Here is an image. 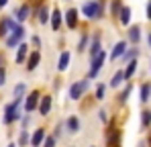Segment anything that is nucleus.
I'll use <instances>...</instances> for the list:
<instances>
[{
  "mask_svg": "<svg viewBox=\"0 0 151 147\" xmlns=\"http://www.w3.org/2000/svg\"><path fill=\"white\" fill-rule=\"evenodd\" d=\"M21 102H23V98H14L12 104H6V108H4V122H6V125L19 121V119L23 117V115H21Z\"/></svg>",
  "mask_w": 151,
  "mask_h": 147,
  "instance_id": "nucleus-1",
  "label": "nucleus"
},
{
  "mask_svg": "<svg viewBox=\"0 0 151 147\" xmlns=\"http://www.w3.org/2000/svg\"><path fill=\"white\" fill-rule=\"evenodd\" d=\"M82 12H84V17L86 19H98L102 14V2H86L84 6H82Z\"/></svg>",
  "mask_w": 151,
  "mask_h": 147,
  "instance_id": "nucleus-2",
  "label": "nucleus"
},
{
  "mask_svg": "<svg viewBox=\"0 0 151 147\" xmlns=\"http://www.w3.org/2000/svg\"><path fill=\"white\" fill-rule=\"evenodd\" d=\"M23 37H25V29H23L21 24H17V27L12 29V35H10V37H6V45H8V47H17V45H19V41H21Z\"/></svg>",
  "mask_w": 151,
  "mask_h": 147,
  "instance_id": "nucleus-3",
  "label": "nucleus"
},
{
  "mask_svg": "<svg viewBox=\"0 0 151 147\" xmlns=\"http://www.w3.org/2000/svg\"><path fill=\"white\" fill-rule=\"evenodd\" d=\"M86 88H88V80H78L74 86L70 88V98L72 100H78V98L86 92Z\"/></svg>",
  "mask_w": 151,
  "mask_h": 147,
  "instance_id": "nucleus-4",
  "label": "nucleus"
},
{
  "mask_svg": "<svg viewBox=\"0 0 151 147\" xmlns=\"http://www.w3.org/2000/svg\"><path fill=\"white\" fill-rule=\"evenodd\" d=\"M104 59H106V53L100 51L96 57H92V68H90V78H94L96 74L102 70V66H104Z\"/></svg>",
  "mask_w": 151,
  "mask_h": 147,
  "instance_id": "nucleus-5",
  "label": "nucleus"
},
{
  "mask_svg": "<svg viewBox=\"0 0 151 147\" xmlns=\"http://www.w3.org/2000/svg\"><path fill=\"white\" fill-rule=\"evenodd\" d=\"M37 106H39V92L35 90V92H31V94L27 96V100H25V110H27V112H33Z\"/></svg>",
  "mask_w": 151,
  "mask_h": 147,
  "instance_id": "nucleus-6",
  "label": "nucleus"
},
{
  "mask_svg": "<svg viewBox=\"0 0 151 147\" xmlns=\"http://www.w3.org/2000/svg\"><path fill=\"white\" fill-rule=\"evenodd\" d=\"M43 139H45V131H43V129H37V131L29 137V143H31V147H39L43 143Z\"/></svg>",
  "mask_w": 151,
  "mask_h": 147,
  "instance_id": "nucleus-7",
  "label": "nucleus"
},
{
  "mask_svg": "<svg viewBox=\"0 0 151 147\" xmlns=\"http://www.w3.org/2000/svg\"><path fill=\"white\" fill-rule=\"evenodd\" d=\"M125 51H127V43H125V41H119V43L114 45V49H112V53H110V59H112V61H116L119 57H123V55H125Z\"/></svg>",
  "mask_w": 151,
  "mask_h": 147,
  "instance_id": "nucleus-8",
  "label": "nucleus"
},
{
  "mask_svg": "<svg viewBox=\"0 0 151 147\" xmlns=\"http://www.w3.org/2000/svg\"><path fill=\"white\" fill-rule=\"evenodd\" d=\"M70 61H72V55H70V51H63V53L59 55V63H57V70H59V72H65V70L70 68Z\"/></svg>",
  "mask_w": 151,
  "mask_h": 147,
  "instance_id": "nucleus-9",
  "label": "nucleus"
},
{
  "mask_svg": "<svg viewBox=\"0 0 151 147\" xmlns=\"http://www.w3.org/2000/svg\"><path fill=\"white\" fill-rule=\"evenodd\" d=\"M49 108H51V96H41V102H39V112L45 117V115H49Z\"/></svg>",
  "mask_w": 151,
  "mask_h": 147,
  "instance_id": "nucleus-10",
  "label": "nucleus"
},
{
  "mask_svg": "<svg viewBox=\"0 0 151 147\" xmlns=\"http://www.w3.org/2000/svg\"><path fill=\"white\" fill-rule=\"evenodd\" d=\"M29 12H31V10H29V6H27V4H23V6H19V8L14 10V17H17V19H19L21 23H23V21H27Z\"/></svg>",
  "mask_w": 151,
  "mask_h": 147,
  "instance_id": "nucleus-11",
  "label": "nucleus"
},
{
  "mask_svg": "<svg viewBox=\"0 0 151 147\" xmlns=\"http://www.w3.org/2000/svg\"><path fill=\"white\" fill-rule=\"evenodd\" d=\"M141 39V29L137 27V24H133L131 29H129V41H133V43H137Z\"/></svg>",
  "mask_w": 151,
  "mask_h": 147,
  "instance_id": "nucleus-12",
  "label": "nucleus"
},
{
  "mask_svg": "<svg viewBox=\"0 0 151 147\" xmlns=\"http://www.w3.org/2000/svg\"><path fill=\"white\" fill-rule=\"evenodd\" d=\"M39 59H41V55H39V51H35V53H31V57H29V66H27V70L29 72H33L35 68H37V63H39Z\"/></svg>",
  "mask_w": 151,
  "mask_h": 147,
  "instance_id": "nucleus-13",
  "label": "nucleus"
},
{
  "mask_svg": "<svg viewBox=\"0 0 151 147\" xmlns=\"http://www.w3.org/2000/svg\"><path fill=\"white\" fill-rule=\"evenodd\" d=\"M123 80H125V74H123V70H119V72L110 78V86H112V88H116V86H121V84H123Z\"/></svg>",
  "mask_w": 151,
  "mask_h": 147,
  "instance_id": "nucleus-14",
  "label": "nucleus"
},
{
  "mask_svg": "<svg viewBox=\"0 0 151 147\" xmlns=\"http://www.w3.org/2000/svg\"><path fill=\"white\" fill-rule=\"evenodd\" d=\"M119 17H121V23L123 24H129L131 23V8L129 6H123L121 12H119Z\"/></svg>",
  "mask_w": 151,
  "mask_h": 147,
  "instance_id": "nucleus-15",
  "label": "nucleus"
},
{
  "mask_svg": "<svg viewBox=\"0 0 151 147\" xmlns=\"http://www.w3.org/2000/svg\"><path fill=\"white\" fill-rule=\"evenodd\" d=\"M76 17H78V12H76L74 8H70V10H68V14H65V23H68V27H72V29L76 27V23H78V19H76Z\"/></svg>",
  "mask_w": 151,
  "mask_h": 147,
  "instance_id": "nucleus-16",
  "label": "nucleus"
},
{
  "mask_svg": "<svg viewBox=\"0 0 151 147\" xmlns=\"http://www.w3.org/2000/svg\"><path fill=\"white\" fill-rule=\"evenodd\" d=\"M59 24H61V12H59V8H53V17H51V27L57 31L59 29Z\"/></svg>",
  "mask_w": 151,
  "mask_h": 147,
  "instance_id": "nucleus-17",
  "label": "nucleus"
},
{
  "mask_svg": "<svg viewBox=\"0 0 151 147\" xmlns=\"http://www.w3.org/2000/svg\"><path fill=\"white\" fill-rule=\"evenodd\" d=\"M135 72H137V61H135V59H131V61L127 63V70L123 72V74H125V80H129Z\"/></svg>",
  "mask_w": 151,
  "mask_h": 147,
  "instance_id": "nucleus-18",
  "label": "nucleus"
},
{
  "mask_svg": "<svg viewBox=\"0 0 151 147\" xmlns=\"http://www.w3.org/2000/svg\"><path fill=\"white\" fill-rule=\"evenodd\" d=\"M27 51H29V47H27L25 43H21V45H19V51H17V63L25 61V57H27Z\"/></svg>",
  "mask_w": 151,
  "mask_h": 147,
  "instance_id": "nucleus-19",
  "label": "nucleus"
},
{
  "mask_svg": "<svg viewBox=\"0 0 151 147\" xmlns=\"http://www.w3.org/2000/svg\"><path fill=\"white\" fill-rule=\"evenodd\" d=\"M100 37H94V41H92V47H90V55L92 57H96L98 53H100Z\"/></svg>",
  "mask_w": 151,
  "mask_h": 147,
  "instance_id": "nucleus-20",
  "label": "nucleus"
},
{
  "mask_svg": "<svg viewBox=\"0 0 151 147\" xmlns=\"http://www.w3.org/2000/svg\"><path fill=\"white\" fill-rule=\"evenodd\" d=\"M68 129H70V133H78V129H80L78 117H70V119H68Z\"/></svg>",
  "mask_w": 151,
  "mask_h": 147,
  "instance_id": "nucleus-21",
  "label": "nucleus"
},
{
  "mask_svg": "<svg viewBox=\"0 0 151 147\" xmlns=\"http://www.w3.org/2000/svg\"><path fill=\"white\" fill-rule=\"evenodd\" d=\"M49 21V10H47V6H43L41 10H39V23H47Z\"/></svg>",
  "mask_w": 151,
  "mask_h": 147,
  "instance_id": "nucleus-22",
  "label": "nucleus"
},
{
  "mask_svg": "<svg viewBox=\"0 0 151 147\" xmlns=\"http://www.w3.org/2000/svg\"><path fill=\"white\" fill-rule=\"evenodd\" d=\"M149 94H151V86L145 84V86L141 88V102H147V100H149Z\"/></svg>",
  "mask_w": 151,
  "mask_h": 147,
  "instance_id": "nucleus-23",
  "label": "nucleus"
},
{
  "mask_svg": "<svg viewBox=\"0 0 151 147\" xmlns=\"http://www.w3.org/2000/svg\"><path fill=\"white\" fill-rule=\"evenodd\" d=\"M141 121H143V127L151 125V110H143L141 112Z\"/></svg>",
  "mask_w": 151,
  "mask_h": 147,
  "instance_id": "nucleus-24",
  "label": "nucleus"
},
{
  "mask_svg": "<svg viewBox=\"0 0 151 147\" xmlns=\"http://www.w3.org/2000/svg\"><path fill=\"white\" fill-rule=\"evenodd\" d=\"M121 8H123L121 0H112V6H110V10H112V14H114V17H116V14L121 12Z\"/></svg>",
  "mask_w": 151,
  "mask_h": 147,
  "instance_id": "nucleus-25",
  "label": "nucleus"
},
{
  "mask_svg": "<svg viewBox=\"0 0 151 147\" xmlns=\"http://www.w3.org/2000/svg\"><path fill=\"white\" fill-rule=\"evenodd\" d=\"M25 94V84H17L14 86V98H23Z\"/></svg>",
  "mask_w": 151,
  "mask_h": 147,
  "instance_id": "nucleus-26",
  "label": "nucleus"
},
{
  "mask_svg": "<svg viewBox=\"0 0 151 147\" xmlns=\"http://www.w3.org/2000/svg\"><path fill=\"white\" fill-rule=\"evenodd\" d=\"M137 53H139V49H131V51H125V55H123V57H125L127 61H131V59H135V57H137Z\"/></svg>",
  "mask_w": 151,
  "mask_h": 147,
  "instance_id": "nucleus-27",
  "label": "nucleus"
},
{
  "mask_svg": "<svg viewBox=\"0 0 151 147\" xmlns=\"http://www.w3.org/2000/svg\"><path fill=\"white\" fill-rule=\"evenodd\" d=\"M78 49H80V51L88 49V35H84V37L80 39V43H78Z\"/></svg>",
  "mask_w": 151,
  "mask_h": 147,
  "instance_id": "nucleus-28",
  "label": "nucleus"
},
{
  "mask_svg": "<svg viewBox=\"0 0 151 147\" xmlns=\"http://www.w3.org/2000/svg\"><path fill=\"white\" fill-rule=\"evenodd\" d=\"M27 143H29V133L23 131V133H21V137H19V145H27Z\"/></svg>",
  "mask_w": 151,
  "mask_h": 147,
  "instance_id": "nucleus-29",
  "label": "nucleus"
},
{
  "mask_svg": "<svg viewBox=\"0 0 151 147\" xmlns=\"http://www.w3.org/2000/svg\"><path fill=\"white\" fill-rule=\"evenodd\" d=\"M45 147H55V137H47L45 139Z\"/></svg>",
  "mask_w": 151,
  "mask_h": 147,
  "instance_id": "nucleus-30",
  "label": "nucleus"
},
{
  "mask_svg": "<svg viewBox=\"0 0 151 147\" xmlns=\"http://www.w3.org/2000/svg\"><path fill=\"white\" fill-rule=\"evenodd\" d=\"M4 82H6V72L4 68H0V86H4Z\"/></svg>",
  "mask_w": 151,
  "mask_h": 147,
  "instance_id": "nucleus-31",
  "label": "nucleus"
},
{
  "mask_svg": "<svg viewBox=\"0 0 151 147\" xmlns=\"http://www.w3.org/2000/svg\"><path fill=\"white\" fill-rule=\"evenodd\" d=\"M96 98H104V86H98V88H96Z\"/></svg>",
  "mask_w": 151,
  "mask_h": 147,
  "instance_id": "nucleus-32",
  "label": "nucleus"
},
{
  "mask_svg": "<svg viewBox=\"0 0 151 147\" xmlns=\"http://www.w3.org/2000/svg\"><path fill=\"white\" fill-rule=\"evenodd\" d=\"M129 92H131V86H127V88H125V92L121 94V102H125V100H127V96H129Z\"/></svg>",
  "mask_w": 151,
  "mask_h": 147,
  "instance_id": "nucleus-33",
  "label": "nucleus"
},
{
  "mask_svg": "<svg viewBox=\"0 0 151 147\" xmlns=\"http://www.w3.org/2000/svg\"><path fill=\"white\" fill-rule=\"evenodd\" d=\"M33 43H35V47H39V45H41V41H39V37H33Z\"/></svg>",
  "mask_w": 151,
  "mask_h": 147,
  "instance_id": "nucleus-34",
  "label": "nucleus"
},
{
  "mask_svg": "<svg viewBox=\"0 0 151 147\" xmlns=\"http://www.w3.org/2000/svg\"><path fill=\"white\" fill-rule=\"evenodd\" d=\"M147 19H151V0H149V4H147Z\"/></svg>",
  "mask_w": 151,
  "mask_h": 147,
  "instance_id": "nucleus-35",
  "label": "nucleus"
},
{
  "mask_svg": "<svg viewBox=\"0 0 151 147\" xmlns=\"http://www.w3.org/2000/svg\"><path fill=\"white\" fill-rule=\"evenodd\" d=\"M6 4H8V0H0V8H2V6H6Z\"/></svg>",
  "mask_w": 151,
  "mask_h": 147,
  "instance_id": "nucleus-36",
  "label": "nucleus"
},
{
  "mask_svg": "<svg viewBox=\"0 0 151 147\" xmlns=\"http://www.w3.org/2000/svg\"><path fill=\"white\" fill-rule=\"evenodd\" d=\"M147 41H149V45H151V33H149V37H147Z\"/></svg>",
  "mask_w": 151,
  "mask_h": 147,
  "instance_id": "nucleus-37",
  "label": "nucleus"
}]
</instances>
